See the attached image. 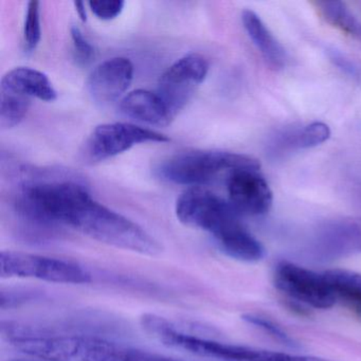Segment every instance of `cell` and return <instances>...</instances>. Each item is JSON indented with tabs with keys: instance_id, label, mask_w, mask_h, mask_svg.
Returning <instances> with one entry per match:
<instances>
[{
	"instance_id": "obj_1",
	"label": "cell",
	"mask_w": 361,
	"mask_h": 361,
	"mask_svg": "<svg viewBox=\"0 0 361 361\" xmlns=\"http://www.w3.org/2000/svg\"><path fill=\"white\" fill-rule=\"evenodd\" d=\"M175 212L183 225L208 232L228 257L248 263L259 255L261 243L240 223V214L209 190L190 188L179 196Z\"/></svg>"
},
{
	"instance_id": "obj_2",
	"label": "cell",
	"mask_w": 361,
	"mask_h": 361,
	"mask_svg": "<svg viewBox=\"0 0 361 361\" xmlns=\"http://www.w3.org/2000/svg\"><path fill=\"white\" fill-rule=\"evenodd\" d=\"M67 227L73 228L98 242L123 250L155 255L161 253V245L138 224L99 204L88 195L69 215Z\"/></svg>"
},
{
	"instance_id": "obj_3",
	"label": "cell",
	"mask_w": 361,
	"mask_h": 361,
	"mask_svg": "<svg viewBox=\"0 0 361 361\" xmlns=\"http://www.w3.org/2000/svg\"><path fill=\"white\" fill-rule=\"evenodd\" d=\"M140 322L145 333L164 345L204 358L219 361H326L320 357L272 352L207 339L187 333L168 319L157 314H145Z\"/></svg>"
},
{
	"instance_id": "obj_4",
	"label": "cell",
	"mask_w": 361,
	"mask_h": 361,
	"mask_svg": "<svg viewBox=\"0 0 361 361\" xmlns=\"http://www.w3.org/2000/svg\"><path fill=\"white\" fill-rule=\"evenodd\" d=\"M261 164L251 156L224 151H192L164 160L157 169L162 180L175 185L202 187L221 175L229 177L240 170H259Z\"/></svg>"
},
{
	"instance_id": "obj_5",
	"label": "cell",
	"mask_w": 361,
	"mask_h": 361,
	"mask_svg": "<svg viewBox=\"0 0 361 361\" xmlns=\"http://www.w3.org/2000/svg\"><path fill=\"white\" fill-rule=\"evenodd\" d=\"M1 276L37 279L59 284H86L92 276L79 264L56 257L20 251H3L0 255Z\"/></svg>"
},
{
	"instance_id": "obj_6",
	"label": "cell",
	"mask_w": 361,
	"mask_h": 361,
	"mask_svg": "<svg viewBox=\"0 0 361 361\" xmlns=\"http://www.w3.org/2000/svg\"><path fill=\"white\" fill-rule=\"evenodd\" d=\"M171 139L156 130L133 123L101 124L92 130L81 151L85 164H94L120 155L143 143L169 142Z\"/></svg>"
},
{
	"instance_id": "obj_7",
	"label": "cell",
	"mask_w": 361,
	"mask_h": 361,
	"mask_svg": "<svg viewBox=\"0 0 361 361\" xmlns=\"http://www.w3.org/2000/svg\"><path fill=\"white\" fill-rule=\"evenodd\" d=\"M276 288L293 301L316 310H327L337 303L335 293L323 274L297 264L282 262L274 274Z\"/></svg>"
},
{
	"instance_id": "obj_8",
	"label": "cell",
	"mask_w": 361,
	"mask_h": 361,
	"mask_svg": "<svg viewBox=\"0 0 361 361\" xmlns=\"http://www.w3.org/2000/svg\"><path fill=\"white\" fill-rule=\"evenodd\" d=\"M208 73V61L200 54H187L164 71L158 83L157 94L173 117L191 100Z\"/></svg>"
},
{
	"instance_id": "obj_9",
	"label": "cell",
	"mask_w": 361,
	"mask_h": 361,
	"mask_svg": "<svg viewBox=\"0 0 361 361\" xmlns=\"http://www.w3.org/2000/svg\"><path fill=\"white\" fill-rule=\"evenodd\" d=\"M310 255L320 262H331L361 252V217H344L323 225L314 234Z\"/></svg>"
},
{
	"instance_id": "obj_10",
	"label": "cell",
	"mask_w": 361,
	"mask_h": 361,
	"mask_svg": "<svg viewBox=\"0 0 361 361\" xmlns=\"http://www.w3.org/2000/svg\"><path fill=\"white\" fill-rule=\"evenodd\" d=\"M228 196L240 215L259 216L270 210L274 202L271 189L257 170H240L227 179Z\"/></svg>"
},
{
	"instance_id": "obj_11",
	"label": "cell",
	"mask_w": 361,
	"mask_h": 361,
	"mask_svg": "<svg viewBox=\"0 0 361 361\" xmlns=\"http://www.w3.org/2000/svg\"><path fill=\"white\" fill-rule=\"evenodd\" d=\"M134 79V65L126 58H113L99 64L88 78L90 96L100 104L120 98Z\"/></svg>"
},
{
	"instance_id": "obj_12",
	"label": "cell",
	"mask_w": 361,
	"mask_h": 361,
	"mask_svg": "<svg viewBox=\"0 0 361 361\" xmlns=\"http://www.w3.org/2000/svg\"><path fill=\"white\" fill-rule=\"evenodd\" d=\"M122 115L141 124L164 128L174 117L157 92L137 90L126 94L119 104Z\"/></svg>"
},
{
	"instance_id": "obj_13",
	"label": "cell",
	"mask_w": 361,
	"mask_h": 361,
	"mask_svg": "<svg viewBox=\"0 0 361 361\" xmlns=\"http://www.w3.org/2000/svg\"><path fill=\"white\" fill-rule=\"evenodd\" d=\"M0 90H7L29 99H39L44 102H54L58 99V92L49 78L30 67H16L6 73L1 79Z\"/></svg>"
},
{
	"instance_id": "obj_14",
	"label": "cell",
	"mask_w": 361,
	"mask_h": 361,
	"mask_svg": "<svg viewBox=\"0 0 361 361\" xmlns=\"http://www.w3.org/2000/svg\"><path fill=\"white\" fill-rule=\"evenodd\" d=\"M84 361H181L157 353L123 345L102 338L88 340Z\"/></svg>"
},
{
	"instance_id": "obj_15",
	"label": "cell",
	"mask_w": 361,
	"mask_h": 361,
	"mask_svg": "<svg viewBox=\"0 0 361 361\" xmlns=\"http://www.w3.org/2000/svg\"><path fill=\"white\" fill-rule=\"evenodd\" d=\"M242 23L249 39L255 44L265 62L276 71L284 68L286 52L259 16L251 10H244Z\"/></svg>"
},
{
	"instance_id": "obj_16",
	"label": "cell",
	"mask_w": 361,
	"mask_h": 361,
	"mask_svg": "<svg viewBox=\"0 0 361 361\" xmlns=\"http://www.w3.org/2000/svg\"><path fill=\"white\" fill-rule=\"evenodd\" d=\"M323 274L329 281L337 302H342L361 316V274L346 269H329Z\"/></svg>"
},
{
	"instance_id": "obj_17",
	"label": "cell",
	"mask_w": 361,
	"mask_h": 361,
	"mask_svg": "<svg viewBox=\"0 0 361 361\" xmlns=\"http://www.w3.org/2000/svg\"><path fill=\"white\" fill-rule=\"evenodd\" d=\"M319 13L327 24L361 43V23L341 1H318Z\"/></svg>"
},
{
	"instance_id": "obj_18",
	"label": "cell",
	"mask_w": 361,
	"mask_h": 361,
	"mask_svg": "<svg viewBox=\"0 0 361 361\" xmlns=\"http://www.w3.org/2000/svg\"><path fill=\"white\" fill-rule=\"evenodd\" d=\"M331 137V130L323 122H312L300 130L286 133L280 139V147L284 149H306L326 142Z\"/></svg>"
},
{
	"instance_id": "obj_19",
	"label": "cell",
	"mask_w": 361,
	"mask_h": 361,
	"mask_svg": "<svg viewBox=\"0 0 361 361\" xmlns=\"http://www.w3.org/2000/svg\"><path fill=\"white\" fill-rule=\"evenodd\" d=\"M0 126L3 130L16 128L26 117L31 99L7 90H0Z\"/></svg>"
},
{
	"instance_id": "obj_20",
	"label": "cell",
	"mask_w": 361,
	"mask_h": 361,
	"mask_svg": "<svg viewBox=\"0 0 361 361\" xmlns=\"http://www.w3.org/2000/svg\"><path fill=\"white\" fill-rule=\"evenodd\" d=\"M39 1L32 0L27 5L25 18V47L28 52H33L39 46L42 39L41 8Z\"/></svg>"
},
{
	"instance_id": "obj_21",
	"label": "cell",
	"mask_w": 361,
	"mask_h": 361,
	"mask_svg": "<svg viewBox=\"0 0 361 361\" xmlns=\"http://www.w3.org/2000/svg\"><path fill=\"white\" fill-rule=\"evenodd\" d=\"M243 319L246 322H248L249 324L255 325L257 329H262L264 333L268 334V336L278 341L279 343L283 344V345L287 346V348H299L298 342L291 336H289V334L284 329H282L278 323L274 322L271 319L259 314H244Z\"/></svg>"
},
{
	"instance_id": "obj_22",
	"label": "cell",
	"mask_w": 361,
	"mask_h": 361,
	"mask_svg": "<svg viewBox=\"0 0 361 361\" xmlns=\"http://www.w3.org/2000/svg\"><path fill=\"white\" fill-rule=\"evenodd\" d=\"M92 13L102 20H115L123 11L126 3L122 0H109V1H90Z\"/></svg>"
},
{
	"instance_id": "obj_23",
	"label": "cell",
	"mask_w": 361,
	"mask_h": 361,
	"mask_svg": "<svg viewBox=\"0 0 361 361\" xmlns=\"http://www.w3.org/2000/svg\"><path fill=\"white\" fill-rule=\"evenodd\" d=\"M71 39H73V47H75L77 58L82 63H88L94 56V49L92 44L88 42L81 29L77 26L71 27Z\"/></svg>"
},
{
	"instance_id": "obj_24",
	"label": "cell",
	"mask_w": 361,
	"mask_h": 361,
	"mask_svg": "<svg viewBox=\"0 0 361 361\" xmlns=\"http://www.w3.org/2000/svg\"><path fill=\"white\" fill-rule=\"evenodd\" d=\"M73 5H75V11H77L80 20L85 23L86 20H87V12H86L85 4L80 1V3H75Z\"/></svg>"
},
{
	"instance_id": "obj_25",
	"label": "cell",
	"mask_w": 361,
	"mask_h": 361,
	"mask_svg": "<svg viewBox=\"0 0 361 361\" xmlns=\"http://www.w3.org/2000/svg\"><path fill=\"white\" fill-rule=\"evenodd\" d=\"M10 361H44V360H39V359H14V360H10Z\"/></svg>"
}]
</instances>
